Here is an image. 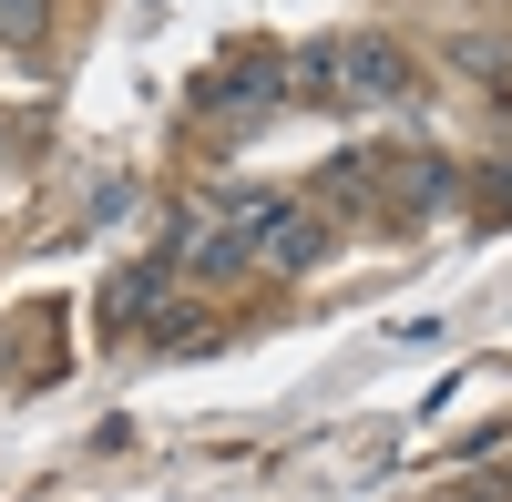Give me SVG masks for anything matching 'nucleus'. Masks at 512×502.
<instances>
[{
    "mask_svg": "<svg viewBox=\"0 0 512 502\" xmlns=\"http://www.w3.org/2000/svg\"><path fill=\"white\" fill-rule=\"evenodd\" d=\"M41 31V0H0V41H31Z\"/></svg>",
    "mask_w": 512,
    "mask_h": 502,
    "instance_id": "4",
    "label": "nucleus"
},
{
    "mask_svg": "<svg viewBox=\"0 0 512 502\" xmlns=\"http://www.w3.org/2000/svg\"><path fill=\"white\" fill-rule=\"evenodd\" d=\"M113 308H123V318H154V308H164V267H134V277L113 287Z\"/></svg>",
    "mask_w": 512,
    "mask_h": 502,
    "instance_id": "3",
    "label": "nucleus"
},
{
    "mask_svg": "<svg viewBox=\"0 0 512 502\" xmlns=\"http://www.w3.org/2000/svg\"><path fill=\"white\" fill-rule=\"evenodd\" d=\"M287 93H308V103H400L420 82H410L400 41H308L287 62Z\"/></svg>",
    "mask_w": 512,
    "mask_h": 502,
    "instance_id": "1",
    "label": "nucleus"
},
{
    "mask_svg": "<svg viewBox=\"0 0 512 502\" xmlns=\"http://www.w3.org/2000/svg\"><path fill=\"white\" fill-rule=\"evenodd\" d=\"M482 205H492V216H512V164H492V185H482Z\"/></svg>",
    "mask_w": 512,
    "mask_h": 502,
    "instance_id": "5",
    "label": "nucleus"
},
{
    "mask_svg": "<svg viewBox=\"0 0 512 502\" xmlns=\"http://www.w3.org/2000/svg\"><path fill=\"white\" fill-rule=\"evenodd\" d=\"M185 267H195V277H236V267H246V246H236L226 226H205V216H195V226H185Z\"/></svg>",
    "mask_w": 512,
    "mask_h": 502,
    "instance_id": "2",
    "label": "nucleus"
}]
</instances>
